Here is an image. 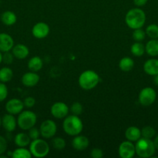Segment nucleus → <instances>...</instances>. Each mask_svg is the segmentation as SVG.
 <instances>
[{
  "label": "nucleus",
  "instance_id": "f257e3e1",
  "mask_svg": "<svg viewBox=\"0 0 158 158\" xmlns=\"http://www.w3.org/2000/svg\"><path fill=\"white\" fill-rule=\"evenodd\" d=\"M125 24L132 29H140L146 22V14L139 8H133L127 12L125 17Z\"/></svg>",
  "mask_w": 158,
  "mask_h": 158
},
{
  "label": "nucleus",
  "instance_id": "f03ea898",
  "mask_svg": "<svg viewBox=\"0 0 158 158\" xmlns=\"http://www.w3.org/2000/svg\"><path fill=\"white\" fill-rule=\"evenodd\" d=\"M63 129L68 135L77 136L83 131V123L77 115L67 116L63 121Z\"/></svg>",
  "mask_w": 158,
  "mask_h": 158
},
{
  "label": "nucleus",
  "instance_id": "7ed1b4c3",
  "mask_svg": "<svg viewBox=\"0 0 158 158\" xmlns=\"http://www.w3.org/2000/svg\"><path fill=\"white\" fill-rule=\"evenodd\" d=\"M100 81L99 74L94 70L88 69L81 73L78 78V84L81 89L90 90L94 89Z\"/></svg>",
  "mask_w": 158,
  "mask_h": 158
},
{
  "label": "nucleus",
  "instance_id": "20e7f679",
  "mask_svg": "<svg viewBox=\"0 0 158 158\" xmlns=\"http://www.w3.org/2000/svg\"><path fill=\"white\" fill-rule=\"evenodd\" d=\"M135 149H136V154H137L138 157L142 158L152 157L156 151L154 143H153V141H152L151 139L142 137L136 142Z\"/></svg>",
  "mask_w": 158,
  "mask_h": 158
},
{
  "label": "nucleus",
  "instance_id": "39448f33",
  "mask_svg": "<svg viewBox=\"0 0 158 158\" xmlns=\"http://www.w3.org/2000/svg\"><path fill=\"white\" fill-rule=\"evenodd\" d=\"M37 121V117L35 113L31 110H23L18 115L17 125L23 131H29L35 127Z\"/></svg>",
  "mask_w": 158,
  "mask_h": 158
},
{
  "label": "nucleus",
  "instance_id": "423d86ee",
  "mask_svg": "<svg viewBox=\"0 0 158 158\" xmlns=\"http://www.w3.org/2000/svg\"><path fill=\"white\" fill-rule=\"evenodd\" d=\"M29 151L33 157L43 158L48 155L50 152V146L45 140L38 138L33 140L29 143Z\"/></svg>",
  "mask_w": 158,
  "mask_h": 158
},
{
  "label": "nucleus",
  "instance_id": "0eeeda50",
  "mask_svg": "<svg viewBox=\"0 0 158 158\" xmlns=\"http://www.w3.org/2000/svg\"><path fill=\"white\" fill-rule=\"evenodd\" d=\"M156 98V93L152 87H145L141 89L138 97L139 103L142 106H148L153 104Z\"/></svg>",
  "mask_w": 158,
  "mask_h": 158
},
{
  "label": "nucleus",
  "instance_id": "6e6552de",
  "mask_svg": "<svg viewBox=\"0 0 158 158\" xmlns=\"http://www.w3.org/2000/svg\"><path fill=\"white\" fill-rule=\"evenodd\" d=\"M57 131L55 122L52 120H46L42 122L40 127V136L44 139L53 138Z\"/></svg>",
  "mask_w": 158,
  "mask_h": 158
},
{
  "label": "nucleus",
  "instance_id": "1a4fd4ad",
  "mask_svg": "<svg viewBox=\"0 0 158 158\" xmlns=\"http://www.w3.org/2000/svg\"><path fill=\"white\" fill-rule=\"evenodd\" d=\"M70 109L64 102H56L51 106L50 114L54 118L63 119L68 115Z\"/></svg>",
  "mask_w": 158,
  "mask_h": 158
},
{
  "label": "nucleus",
  "instance_id": "9d476101",
  "mask_svg": "<svg viewBox=\"0 0 158 158\" xmlns=\"http://www.w3.org/2000/svg\"><path fill=\"white\" fill-rule=\"evenodd\" d=\"M136 154L133 142L125 140L122 142L119 147V155L121 158H133Z\"/></svg>",
  "mask_w": 158,
  "mask_h": 158
},
{
  "label": "nucleus",
  "instance_id": "9b49d317",
  "mask_svg": "<svg viewBox=\"0 0 158 158\" xmlns=\"http://www.w3.org/2000/svg\"><path fill=\"white\" fill-rule=\"evenodd\" d=\"M6 110L8 114L17 115L23 110L24 103L23 101L17 98H12L6 103Z\"/></svg>",
  "mask_w": 158,
  "mask_h": 158
},
{
  "label": "nucleus",
  "instance_id": "f8f14e48",
  "mask_svg": "<svg viewBox=\"0 0 158 158\" xmlns=\"http://www.w3.org/2000/svg\"><path fill=\"white\" fill-rule=\"evenodd\" d=\"M50 26L43 22L36 23L32 29V34L37 39H44L49 35Z\"/></svg>",
  "mask_w": 158,
  "mask_h": 158
},
{
  "label": "nucleus",
  "instance_id": "ddd939ff",
  "mask_svg": "<svg viewBox=\"0 0 158 158\" xmlns=\"http://www.w3.org/2000/svg\"><path fill=\"white\" fill-rule=\"evenodd\" d=\"M2 126L7 132H13L16 128L17 120L12 114H5L2 117Z\"/></svg>",
  "mask_w": 158,
  "mask_h": 158
},
{
  "label": "nucleus",
  "instance_id": "4468645a",
  "mask_svg": "<svg viewBox=\"0 0 158 158\" xmlns=\"http://www.w3.org/2000/svg\"><path fill=\"white\" fill-rule=\"evenodd\" d=\"M40 81V76L36 72H28L23 75L21 78V82L23 86L26 87H33L37 86Z\"/></svg>",
  "mask_w": 158,
  "mask_h": 158
},
{
  "label": "nucleus",
  "instance_id": "2eb2a0df",
  "mask_svg": "<svg viewBox=\"0 0 158 158\" xmlns=\"http://www.w3.org/2000/svg\"><path fill=\"white\" fill-rule=\"evenodd\" d=\"M14 46V40L10 35L6 32L0 33V51L2 52L12 50Z\"/></svg>",
  "mask_w": 158,
  "mask_h": 158
},
{
  "label": "nucleus",
  "instance_id": "dca6fc26",
  "mask_svg": "<svg viewBox=\"0 0 158 158\" xmlns=\"http://www.w3.org/2000/svg\"><path fill=\"white\" fill-rule=\"evenodd\" d=\"M71 145H72V148L76 151H85L89 146V140L85 136L78 134L77 136H74L71 142Z\"/></svg>",
  "mask_w": 158,
  "mask_h": 158
},
{
  "label": "nucleus",
  "instance_id": "f3484780",
  "mask_svg": "<svg viewBox=\"0 0 158 158\" xmlns=\"http://www.w3.org/2000/svg\"><path fill=\"white\" fill-rule=\"evenodd\" d=\"M12 52L14 57L18 60H23L28 56L29 53V48L24 44H17L12 47Z\"/></svg>",
  "mask_w": 158,
  "mask_h": 158
},
{
  "label": "nucleus",
  "instance_id": "a211bd4d",
  "mask_svg": "<svg viewBox=\"0 0 158 158\" xmlns=\"http://www.w3.org/2000/svg\"><path fill=\"white\" fill-rule=\"evenodd\" d=\"M143 70L147 74L153 76L158 74V60L150 59L144 63Z\"/></svg>",
  "mask_w": 158,
  "mask_h": 158
},
{
  "label": "nucleus",
  "instance_id": "6ab92c4d",
  "mask_svg": "<svg viewBox=\"0 0 158 158\" xmlns=\"http://www.w3.org/2000/svg\"><path fill=\"white\" fill-rule=\"evenodd\" d=\"M125 137L127 140L131 142H136L142 136H141V130L137 127L132 126L127 128L125 132Z\"/></svg>",
  "mask_w": 158,
  "mask_h": 158
},
{
  "label": "nucleus",
  "instance_id": "aec40b11",
  "mask_svg": "<svg viewBox=\"0 0 158 158\" xmlns=\"http://www.w3.org/2000/svg\"><path fill=\"white\" fill-rule=\"evenodd\" d=\"M31 142V139L28 134L26 133H19L15 136L14 143L17 147L20 148H26L29 145Z\"/></svg>",
  "mask_w": 158,
  "mask_h": 158
},
{
  "label": "nucleus",
  "instance_id": "412c9836",
  "mask_svg": "<svg viewBox=\"0 0 158 158\" xmlns=\"http://www.w3.org/2000/svg\"><path fill=\"white\" fill-rule=\"evenodd\" d=\"M43 63L42 59L40 56H33L29 59L28 61V69L32 72H38L43 68Z\"/></svg>",
  "mask_w": 158,
  "mask_h": 158
},
{
  "label": "nucleus",
  "instance_id": "4be33fe9",
  "mask_svg": "<svg viewBox=\"0 0 158 158\" xmlns=\"http://www.w3.org/2000/svg\"><path fill=\"white\" fill-rule=\"evenodd\" d=\"M1 21L6 26H12L16 23L17 16L12 11H6L1 15Z\"/></svg>",
  "mask_w": 158,
  "mask_h": 158
},
{
  "label": "nucleus",
  "instance_id": "5701e85b",
  "mask_svg": "<svg viewBox=\"0 0 158 158\" xmlns=\"http://www.w3.org/2000/svg\"><path fill=\"white\" fill-rule=\"evenodd\" d=\"M145 51L150 56H158V39H152L145 46Z\"/></svg>",
  "mask_w": 158,
  "mask_h": 158
},
{
  "label": "nucleus",
  "instance_id": "b1692460",
  "mask_svg": "<svg viewBox=\"0 0 158 158\" xmlns=\"http://www.w3.org/2000/svg\"><path fill=\"white\" fill-rule=\"evenodd\" d=\"M119 67L123 72H129L134 67V61L130 57H123L119 61Z\"/></svg>",
  "mask_w": 158,
  "mask_h": 158
},
{
  "label": "nucleus",
  "instance_id": "393cba45",
  "mask_svg": "<svg viewBox=\"0 0 158 158\" xmlns=\"http://www.w3.org/2000/svg\"><path fill=\"white\" fill-rule=\"evenodd\" d=\"M13 77V71L11 68L5 66L0 69V82L2 83H8Z\"/></svg>",
  "mask_w": 158,
  "mask_h": 158
},
{
  "label": "nucleus",
  "instance_id": "a878e982",
  "mask_svg": "<svg viewBox=\"0 0 158 158\" xmlns=\"http://www.w3.org/2000/svg\"><path fill=\"white\" fill-rule=\"evenodd\" d=\"M29 150L26 149V148H18L14 150L12 152V158H31L32 157Z\"/></svg>",
  "mask_w": 158,
  "mask_h": 158
},
{
  "label": "nucleus",
  "instance_id": "bb28decb",
  "mask_svg": "<svg viewBox=\"0 0 158 158\" xmlns=\"http://www.w3.org/2000/svg\"><path fill=\"white\" fill-rule=\"evenodd\" d=\"M130 51L131 53L135 56H142L144 54L145 51V46L141 42H135L130 48Z\"/></svg>",
  "mask_w": 158,
  "mask_h": 158
},
{
  "label": "nucleus",
  "instance_id": "cd10ccee",
  "mask_svg": "<svg viewBox=\"0 0 158 158\" xmlns=\"http://www.w3.org/2000/svg\"><path fill=\"white\" fill-rule=\"evenodd\" d=\"M146 35L151 39H158V26L156 24H150L146 29Z\"/></svg>",
  "mask_w": 158,
  "mask_h": 158
},
{
  "label": "nucleus",
  "instance_id": "c85d7f7f",
  "mask_svg": "<svg viewBox=\"0 0 158 158\" xmlns=\"http://www.w3.org/2000/svg\"><path fill=\"white\" fill-rule=\"evenodd\" d=\"M155 134H156V131L150 126H146L141 130V136H142V137L152 139L154 137Z\"/></svg>",
  "mask_w": 158,
  "mask_h": 158
},
{
  "label": "nucleus",
  "instance_id": "c756f323",
  "mask_svg": "<svg viewBox=\"0 0 158 158\" xmlns=\"http://www.w3.org/2000/svg\"><path fill=\"white\" fill-rule=\"evenodd\" d=\"M52 145L56 150L61 151L66 146V142H65L64 139L62 138V137H54V138L52 139Z\"/></svg>",
  "mask_w": 158,
  "mask_h": 158
},
{
  "label": "nucleus",
  "instance_id": "7c9ffc66",
  "mask_svg": "<svg viewBox=\"0 0 158 158\" xmlns=\"http://www.w3.org/2000/svg\"><path fill=\"white\" fill-rule=\"evenodd\" d=\"M146 37V32L142 29H136L133 30V39L136 42H141L144 40Z\"/></svg>",
  "mask_w": 158,
  "mask_h": 158
},
{
  "label": "nucleus",
  "instance_id": "2f4dec72",
  "mask_svg": "<svg viewBox=\"0 0 158 158\" xmlns=\"http://www.w3.org/2000/svg\"><path fill=\"white\" fill-rule=\"evenodd\" d=\"M69 109L70 111H71V112L72 113V114H74V115L79 116L82 114V112H83V106H82L81 103H80L79 102H75V103H73Z\"/></svg>",
  "mask_w": 158,
  "mask_h": 158
},
{
  "label": "nucleus",
  "instance_id": "473e14b6",
  "mask_svg": "<svg viewBox=\"0 0 158 158\" xmlns=\"http://www.w3.org/2000/svg\"><path fill=\"white\" fill-rule=\"evenodd\" d=\"M8 94V87L4 83L0 82V102H2L7 98Z\"/></svg>",
  "mask_w": 158,
  "mask_h": 158
},
{
  "label": "nucleus",
  "instance_id": "72a5a7b5",
  "mask_svg": "<svg viewBox=\"0 0 158 158\" xmlns=\"http://www.w3.org/2000/svg\"><path fill=\"white\" fill-rule=\"evenodd\" d=\"M14 60V56L12 54V52H5L2 54V62L6 64H11L12 63Z\"/></svg>",
  "mask_w": 158,
  "mask_h": 158
},
{
  "label": "nucleus",
  "instance_id": "f704fd0d",
  "mask_svg": "<svg viewBox=\"0 0 158 158\" xmlns=\"http://www.w3.org/2000/svg\"><path fill=\"white\" fill-rule=\"evenodd\" d=\"M28 135H29V137H30L31 140H36V139L40 138V129H37V128H36L35 127L30 128V129L29 130V133H28Z\"/></svg>",
  "mask_w": 158,
  "mask_h": 158
},
{
  "label": "nucleus",
  "instance_id": "c9c22d12",
  "mask_svg": "<svg viewBox=\"0 0 158 158\" xmlns=\"http://www.w3.org/2000/svg\"><path fill=\"white\" fill-rule=\"evenodd\" d=\"M8 143L6 139L2 136H0V155H2L7 150Z\"/></svg>",
  "mask_w": 158,
  "mask_h": 158
},
{
  "label": "nucleus",
  "instance_id": "e433bc0d",
  "mask_svg": "<svg viewBox=\"0 0 158 158\" xmlns=\"http://www.w3.org/2000/svg\"><path fill=\"white\" fill-rule=\"evenodd\" d=\"M23 103H24V106L26 107L32 108L36 104V100L33 97H27L23 100Z\"/></svg>",
  "mask_w": 158,
  "mask_h": 158
},
{
  "label": "nucleus",
  "instance_id": "4c0bfd02",
  "mask_svg": "<svg viewBox=\"0 0 158 158\" xmlns=\"http://www.w3.org/2000/svg\"><path fill=\"white\" fill-rule=\"evenodd\" d=\"M90 155L92 158H102L103 157L104 154L102 150H101L100 148H93L91 150Z\"/></svg>",
  "mask_w": 158,
  "mask_h": 158
},
{
  "label": "nucleus",
  "instance_id": "58836bf2",
  "mask_svg": "<svg viewBox=\"0 0 158 158\" xmlns=\"http://www.w3.org/2000/svg\"><path fill=\"white\" fill-rule=\"evenodd\" d=\"M148 0H133V2L137 7H142L147 4Z\"/></svg>",
  "mask_w": 158,
  "mask_h": 158
},
{
  "label": "nucleus",
  "instance_id": "ea45409f",
  "mask_svg": "<svg viewBox=\"0 0 158 158\" xmlns=\"http://www.w3.org/2000/svg\"><path fill=\"white\" fill-rule=\"evenodd\" d=\"M153 143H154V146L156 148V149L158 151V135L155 137L154 140H153Z\"/></svg>",
  "mask_w": 158,
  "mask_h": 158
},
{
  "label": "nucleus",
  "instance_id": "a19ab883",
  "mask_svg": "<svg viewBox=\"0 0 158 158\" xmlns=\"http://www.w3.org/2000/svg\"><path fill=\"white\" fill-rule=\"evenodd\" d=\"M153 82H154V83L156 85V86H158V74H156V75L154 76V78H153Z\"/></svg>",
  "mask_w": 158,
  "mask_h": 158
},
{
  "label": "nucleus",
  "instance_id": "79ce46f5",
  "mask_svg": "<svg viewBox=\"0 0 158 158\" xmlns=\"http://www.w3.org/2000/svg\"><path fill=\"white\" fill-rule=\"evenodd\" d=\"M2 62V52L0 51V63Z\"/></svg>",
  "mask_w": 158,
  "mask_h": 158
},
{
  "label": "nucleus",
  "instance_id": "37998d69",
  "mask_svg": "<svg viewBox=\"0 0 158 158\" xmlns=\"http://www.w3.org/2000/svg\"><path fill=\"white\" fill-rule=\"evenodd\" d=\"M2 126V117H0V127Z\"/></svg>",
  "mask_w": 158,
  "mask_h": 158
}]
</instances>
